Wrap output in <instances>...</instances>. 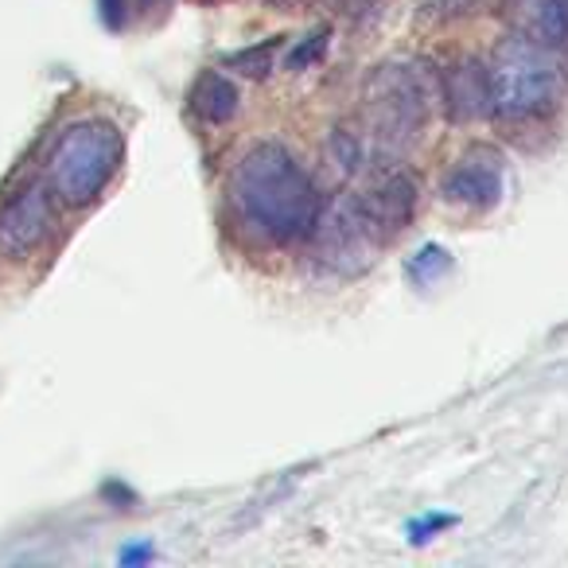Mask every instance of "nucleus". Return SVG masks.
<instances>
[{
	"label": "nucleus",
	"instance_id": "nucleus-1",
	"mask_svg": "<svg viewBox=\"0 0 568 568\" xmlns=\"http://www.w3.org/2000/svg\"><path fill=\"white\" fill-rule=\"evenodd\" d=\"M230 211L242 234L261 245L308 242L324 211L312 175L301 160L276 141H261L234 164L230 175Z\"/></svg>",
	"mask_w": 568,
	"mask_h": 568
},
{
	"label": "nucleus",
	"instance_id": "nucleus-2",
	"mask_svg": "<svg viewBox=\"0 0 568 568\" xmlns=\"http://www.w3.org/2000/svg\"><path fill=\"white\" fill-rule=\"evenodd\" d=\"M125 164V136L105 118H79L48 149V187L59 203L82 206L98 203L113 175Z\"/></svg>",
	"mask_w": 568,
	"mask_h": 568
},
{
	"label": "nucleus",
	"instance_id": "nucleus-3",
	"mask_svg": "<svg viewBox=\"0 0 568 568\" xmlns=\"http://www.w3.org/2000/svg\"><path fill=\"white\" fill-rule=\"evenodd\" d=\"M490 118L503 125H537L560 105L565 82L549 48H537L526 36H506L487 67Z\"/></svg>",
	"mask_w": 568,
	"mask_h": 568
},
{
	"label": "nucleus",
	"instance_id": "nucleus-4",
	"mask_svg": "<svg viewBox=\"0 0 568 568\" xmlns=\"http://www.w3.org/2000/svg\"><path fill=\"white\" fill-rule=\"evenodd\" d=\"M428 74L413 63H382L366 79L363 113L374 144L386 152H405L428 121Z\"/></svg>",
	"mask_w": 568,
	"mask_h": 568
},
{
	"label": "nucleus",
	"instance_id": "nucleus-5",
	"mask_svg": "<svg viewBox=\"0 0 568 568\" xmlns=\"http://www.w3.org/2000/svg\"><path fill=\"white\" fill-rule=\"evenodd\" d=\"M312 237H316L320 265H327L332 273H339V276L366 273V268L374 265V253L382 250V245L374 242L371 226H366L363 211H358L355 195L335 199L327 211H320Z\"/></svg>",
	"mask_w": 568,
	"mask_h": 568
},
{
	"label": "nucleus",
	"instance_id": "nucleus-6",
	"mask_svg": "<svg viewBox=\"0 0 568 568\" xmlns=\"http://www.w3.org/2000/svg\"><path fill=\"white\" fill-rule=\"evenodd\" d=\"M55 230V195L48 183L32 180L0 203V253L9 261H28L43 250Z\"/></svg>",
	"mask_w": 568,
	"mask_h": 568
},
{
	"label": "nucleus",
	"instance_id": "nucleus-7",
	"mask_svg": "<svg viewBox=\"0 0 568 568\" xmlns=\"http://www.w3.org/2000/svg\"><path fill=\"white\" fill-rule=\"evenodd\" d=\"M444 199L467 211H495L506 195V156L495 144H471L440 183Z\"/></svg>",
	"mask_w": 568,
	"mask_h": 568
},
{
	"label": "nucleus",
	"instance_id": "nucleus-8",
	"mask_svg": "<svg viewBox=\"0 0 568 568\" xmlns=\"http://www.w3.org/2000/svg\"><path fill=\"white\" fill-rule=\"evenodd\" d=\"M358 199V211H363L366 226H371L374 242L389 245L405 226L413 222V211H417V183L405 172H389L374 183L371 191H363Z\"/></svg>",
	"mask_w": 568,
	"mask_h": 568
},
{
	"label": "nucleus",
	"instance_id": "nucleus-9",
	"mask_svg": "<svg viewBox=\"0 0 568 568\" xmlns=\"http://www.w3.org/2000/svg\"><path fill=\"white\" fill-rule=\"evenodd\" d=\"M506 17L537 48L552 51L568 43V0H506Z\"/></svg>",
	"mask_w": 568,
	"mask_h": 568
},
{
	"label": "nucleus",
	"instance_id": "nucleus-10",
	"mask_svg": "<svg viewBox=\"0 0 568 568\" xmlns=\"http://www.w3.org/2000/svg\"><path fill=\"white\" fill-rule=\"evenodd\" d=\"M444 102H448V113L456 121L487 118V113H490L487 71H483L475 59H464L456 71L444 74Z\"/></svg>",
	"mask_w": 568,
	"mask_h": 568
},
{
	"label": "nucleus",
	"instance_id": "nucleus-11",
	"mask_svg": "<svg viewBox=\"0 0 568 568\" xmlns=\"http://www.w3.org/2000/svg\"><path fill=\"white\" fill-rule=\"evenodd\" d=\"M237 105H242V94L237 87L219 71L199 74L195 90H191V110H195L199 121L206 125H226V121L237 118Z\"/></svg>",
	"mask_w": 568,
	"mask_h": 568
},
{
	"label": "nucleus",
	"instance_id": "nucleus-12",
	"mask_svg": "<svg viewBox=\"0 0 568 568\" xmlns=\"http://www.w3.org/2000/svg\"><path fill=\"white\" fill-rule=\"evenodd\" d=\"M448 273H452V253L440 242H425L413 257H405V281L413 288H433Z\"/></svg>",
	"mask_w": 568,
	"mask_h": 568
},
{
	"label": "nucleus",
	"instance_id": "nucleus-13",
	"mask_svg": "<svg viewBox=\"0 0 568 568\" xmlns=\"http://www.w3.org/2000/svg\"><path fill=\"white\" fill-rule=\"evenodd\" d=\"M156 0H98V12H102V24L110 32H125L133 20L144 17V9H152Z\"/></svg>",
	"mask_w": 568,
	"mask_h": 568
},
{
	"label": "nucleus",
	"instance_id": "nucleus-14",
	"mask_svg": "<svg viewBox=\"0 0 568 568\" xmlns=\"http://www.w3.org/2000/svg\"><path fill=\"white\" fill-rule=\"evenodd\" d=\"M456 514H440V510H425V514H417V518H409L405 521V541L409 545H428L436 534H444V529H452L456 526Z\"/></svg>",
	"mask_w": 568,
	"mask_h": 568
},
{
	"label": "nucleus",
	"instance_id": "nucleus-15",
	"mask_svg": "<svg viewBox=\"0 0 568 568\" xmlns=\"http://www.w3.org/2000/svg\"><path fill=\"white\" fill-rule=\"evenodd\" d=\"M273 55H276V40H268L265 48H245V51H234V55H226V67L230 71H242L250 74V79H265L268 71H273Z\"/></svg>",
	"mask_w": 568,
	"mask_h": 568
},
{
	"label": "nucleus",
	"instance_id": "nucleus-16",
	"mask_svg": "<svg viewBox=\"0 0 568 568\" xmlns=\"http://www.w3.org/2000/svg\"><path fill=\"white\" fill-rule=\"evenodd\" d=\"M327 43H332V28H316L312 36H304L293 51H288V71H308L312 63L327 55Z\"/></svg>",
	"mask_w": 568,
	"mask_h": 568
},
{
	"label": "nucleus",
	"instance_id": "nucleus-17",
	"mask_svg": "<svg viewBox=\"0 0 568 568\" xmlns=\"http://www.w3.org/2000/svg\"><path fill=\"white\" fill-rule=\"evenodd\" d=\"M332 149H335V156H339V164L347 168V172H358V168H363L366 144H363V136H358V133H351V129H335Z\"/></svg>",
	"mask_w": 568,
	"mask_h": 568
},
{
	"label": "nucleus",
	"instance_id": "nucleus-18",
	"mask_svg": "<svg viewBox=\"0 0 568 568\" xmlns=\"http://www.w3.org/2000/svg\"><path fill=\"white\" fill-rule=\"evenodd\" d=\"M152 557H156V549H152V541L125 545V549H121V565H149Z\"/></svg>",
	"mask_w": 568,
	"mask_h": 568
}]
</instances>
